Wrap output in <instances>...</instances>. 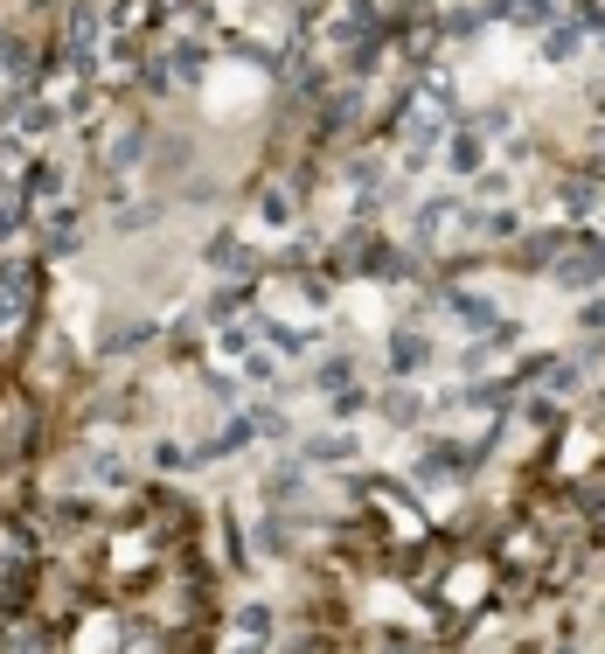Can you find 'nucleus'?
Segmentation results:
<instances>
[{"mask_svg": "<svg viewBox=\"0 0 605 654\" xmlns=\"http://www.w3.org/2000/svg\"><path fill=\"white\" fill-rule=\"evenodd\" d=\"M550 272H557V286H592V279H605V237H585L571 258L557 251V265H550Z\"/></svg>", "mask_w": 605, "mask_h": 654, "instance_id": "nucleus-1", "label": "nucleus"}, {"mask_svg": "<svg viewBox=\"0 0 605 654\" xmlns=\"http://www.w3.org/2000/svg\"><path fill=\"white\" fill-rule=\"evenodd\" d=\"M202 265H209V272H251V251H244V237L216 230V237L202 244Z\"/></svg>", "mask_w": 605, "mask_h": 654, "instance_id": "nucleus-2", "label": "nucleus"}, {"mask_svg": "<svg viewBox=\"0 0 605 654\" xmlns=\"http://www.w3.org/2000/svg\"><path fill=\"white\" fill-rule=\"evenodd\" d=\"M425 362H432L425 334H397V341H390V369H397V376H418Z\"/></svg>", "mask_w": 605, "mask_h": 654, "instance_id": "nucleus-3", "label": "nucleus"}, {"mask_svg": "<svg viewBox=\"0 0 605 654\" xmlns=\"http://www.w3.org/2000/svg\"><path fill=\"white\" fill-rule=\"evenodd\" d=\"M446 307H453V321H466V327H480V334H487V327L501 321V314H494V300H480V293H453V300H446Z\"/></svg>", "mask_w": 605, "mask_h": 654, "instance_id": "nucleus-4", "label": "nucleus"}, {"mask_svg": "<svg viewBox=\"0 0 605 654\" xmlns=\"http://www.w3.org/2000/svg\"><path fill=\"white\" fill-rule=\"evenodd\" d=\"M140 154H147V133H140V126H126V133L105 147V167H112V174H126V167L140 161Z\"/></svg>", "mask_w": 605, "mask_h": 654, "instance_id": "nucleus-5", "label": "nucleus"}, {"mask_svg": "<svg viewBox=\"0 0 605 654\" xmlns=\"http://www.w3.org/2000/svg\"><path fill=\"white\" fill-rule=\"evenodd\" d=\"M376 411H383V418H390V425H418V418H425V411H418V397H411V390H383V404H376Z\"/></svg>", "mask_w": 605, "mask_h": 654, "instance_id": "nucleus-6", "label": "nucleus"}, {"mask_svg": "<svg viewBox=\"0 0 605 654\" xmlns=\"http://www.w3.org/2000/svg\"><path fill=\"white\" fill-rule=\"evenodd\" d=\"M306 460H313V467H341V460H355V439H313Z\"/></svg>", "mask_w": 605, "mask_h": 654, "instance_id": "nucleus-7", "label": "nucleus"}, {"mask_svg": "<svg viewBox=\"0 0 605 654\" xmlns=\"http://www.w3.org/2000/svg\"><path fill=\"white\" fill-rule=\"evenodd\" d=\"M272 627H279V620H272L265 606H244V613H237V641H272Z\"/></svg>", "mask_w": 605, "mask_h": 654, "instance_id": "nucleus-8", "label": "nucleus"}, {"mask_svg": "<svg viewBox=\"0 0 605 654\" xmlns=\"http://www.w3.org/2000/svg\"><path fill=\"white\" fill-rule=\"evenodd\" d=\"M459 223V202H425V209H418V230H425V237H439V230H453Z\"/></svg>", "mask_w": 605, "mask_h": 654, "instance_id": "nucleus-9", "label": "nucleus"}, {"mask_svg": "<svg viewBox=\"0 0 605 654\" xmlns=\"http://www.w3.org/2000/svg\"><path fill=\"white\" fill-rule=\"evenodd\" d=\"M543 56H550V63H571V56H578V28H550V35H543Z\"/></svg>", "mask_w": 605, "mask_h": 654, "instance_id": "nucleus-10", "label": "nucleus"}, {"mask_svg": "<svg viewBox=\"0 0 605 654\" xmlns=\"http://www.w3.org/2000/svg\"><path fill=\"white\" fill-rule=\"evenodd\" d=\"M28 195H35V202H56V195H63V174H56V167H35V174H28Z\"/></svg>", "mask_w": 605, "mask_h": 654, "instance_id": "nucleus-11", "label": "nucleus"}, {"mask_svg": "<svg viewBox=\"0 0 605 654\" xmlns=\"http://www.w3.org/2000/svg\"><path fill=\"white\" fill-rule=\"evenodd\" d=\"M251 293L244 286H230V293H209V321H237V307H244Z\"/></svg>", "mask_w": 605, "mask_h": 654, "instance_id": "nucleus-12", "label": "nucleus"}, {"mask_svg": "<svg viewBox=\"0 0 605 654\" xmlns=\"http://www.w3.org/2000/svg\"><path fill=\"white\" fill-rule=\"evenodd\" d=\"M91 481H98V488H119V481H126L119 453H91Z\"/></svg>", "mask_w": 605, "mask_h": 654, "instance_id": "nucleus-13", "label": "nucleus"}, {"mask_svg": "<svg viewBox=\"0 0 605 654\" xmlns=\"http://www.w3.org/2000/svg\"><path fill=\"white\" fill-rule=\"evenodd\" d=\"M56 126V105H28V119H21V133H49Z\"/></svg>", "mask_w": 605, "mask_h": 654, "instance_id": "nucleus-14", "label": "nucleus"}, {"mask_svg": "<svg viewBox=\"0 0 605 654\" xmlns=\"http://www.w3.org/2000/svg\"><path fill=\"white\" fill-rule=\"evenodd\" d=\"M473 161H480V140H473V133H459V140H453V167H473Z\"/></svg>", "mask_w": 605, "mask_h": 654, "instance_id": "nucleus-15", "label": "nucleus"}, {"mask_svg": "<svg viewBox=\"0 0 605 654\" xmlns=\"http://www.w3.org/2000/svg\"><path fill=\"white\" fill-rule=\"evenodd\" d=\"M327 383H334V390H348V362H341V355H334V362L320 369V390H327Z\"/></svg>", "mask_w": 605, "mask_h": 654, "instance_id": "nucleus-16", "label": "nucleus"}, {"mask_svg": "<svg viewBox=\"0 0 605 654\" xmlns=\"http://www.w3.org/2000/svg\"><path fill=\"white\" fill-rule=\"evenodd\" d=\"M258 543H265V550H286V529H279V522L265 515V522H258Z\"/></svg>", "mask_w": 605, "mask_h": 654, "instance_id": "nucleus-17", "label": "nucleus"}]
</instances>
